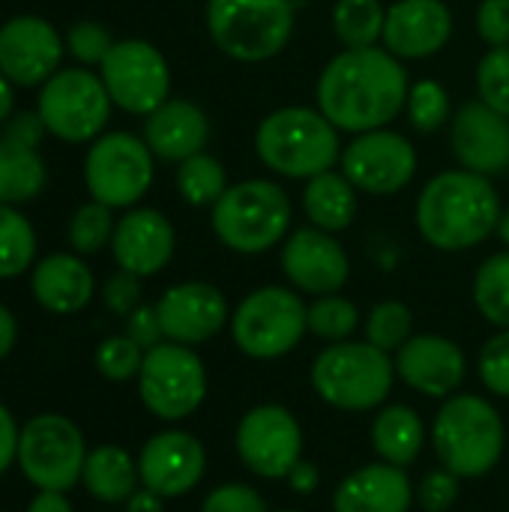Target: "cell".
<instances>
[{"label": "cell", "instance_id": "obj_1", "mask_svg": "<svg viewBox=\"0 0 509 512\" xmlns=\"http://www.w3.org/2000/svg\"><path fill=\"white\" fill-rule=\"evenodd\" d=\"M411 81L405 63L384 45L345 48L318 75V111L339 132H372L390 126L408 105Z\"/></svg>", "mask_w": 509, "mask_h": 512}, {"label": "cell", "instance_id": "obj_2", "mask_svg": "<svg viewBox=\"0 0 509 512\" xmlns=\"http://www.w3.org/2000/svg\"><path fill=\"white\" fill-rule=\"evenodd\" d=\"M501 195L492 177L468 168L435 174L417 198V231L441 252H465L498 231Z\"/></svg>", "mask_w": 509, "mask_h": 512}, {"label": "cell", "instance_id": "obj_3", "mask_svg": "<svg viewBox=\"0 0 509 512\" xmlns=\"http://www.w3.org/2000/svg\"><path fill=\"white\" fill-rule=\"evenodd\" d=\"M255 153L264 168L288 180H312L342 159L339 129L309 105L270 111L255 129Z\"/></svg>", "mask_w": 509, "mask_h": 512}, {"label": "cell", "instance_id": "obj_4", "mask_svg": "<svg viewBox=\"0 0 509 512\" xmlns=\"http://www.w3.org/2000/svg\"><path fill=\"white\" fill-rule=\"evenodd\" d=\"M432 444L441 468L459 480H480L492 474L507 447V429L501 411L474 393H459L444 399L435 426Z\"/></svg>", "mask_w": 509, "mask_h": 512}, {"label": "cell", "instance_id": "obj_5", "mask_svg": "<svg viewBox=\"0 0 509 512\" xmlns=\"http://www.w3.org/2000/svg\"><path fill=\"white\" fill-rule=\"evenodd\" d=\"M291 198L264 177L231 183L210 207V228L216 240L237 255H261L291 234Z\"/></svg>", "mask_w": 509, "mask_h": 512}, {"label": "cell", "instance_id": "obj_6", "mask_svg": "<svg viewBox=\"0 0 509 512\" xmlns=\"http://www.w3.org/2000/svg\"><path fill=\"white\" fill-rule=\"evenodd\" d=\"M207 33L237 63H264L282 54L294 36V0H207Z\"/></svg>", "mask_w": 509, "mask_h": 512}, {"label": "cell", "instance_id": "obj_7", "mask_svg": "<svg viewBox=\"0 0 509 512\" xmlns=\"http://www.w3.org/2000/svg\"><path fill=\"white\" fill-rule=\"evenodd\" d=\"M396 363L372 342H333L312 363L315 393L336 411L360 414L381 408L393 390Z\"/></svg>", "mask_w": 509, "mask_h": 512}, {"label": "cell", "instance_id": "obj_8", "mask_svg": "<svg viewBox=\"0 0 509 512\" xmlns=\"http://www.w3.org/2000/svg\"><path fill=\"white\" fill-rule=\"evenodd\" d=\"M309 333V306L282 285L255 288L231 312V339L252 360H279Z\"/></svg>", "mask_w": 509, "mask_h": 512}, {"label": "cell", "instance_id": "obj_9", "mask_svg": "<svg viewBox=\"0 0 509 512\" xmlns=\"http://www.w3.org/2000/svg\"><path fill=\"white\" fill-rule=\"evenodd\" d=\"M138 396L159 420H186L207 396V369L201 357L180 342H162L144 354Z\"/></svg>", "mask_w": 509, "mask_h": 512}, {"label": "cell", "instance_id": "obj_10", "mask_svg": "<svg viewBox=\"0 0 509 512\" xmlns=\"http://www.w3.org/2000/svg\"><path fill=\"white\" fill-rule=\"evenodd\" d=\"M153 150L132 132L99 135L84 159V183L93 201L120 210L135 207L153 183Z\"/></svg>", "mask_w": 509, "mask_h": 512}, {"label": "cell", "instance_id": "obj_11", "mask_svg": "<svg viewBox=\"0 0 509 512\" xmlns=\"http://www.w3.org/2000/svg\"><path fill=\"white\" fill-rule=\"evenodd\" d=\"M111 105L102 78L87 69H57L39 90L45 129L69 144L96 141L111 117Z\"/></svg>", "mask_w": 509, "mask_h": 512}, {"label": "cell", "instance_id": "obj_12", "mask_svg": "<svg viewBox=\"0 0 509 512\" xmlns=\"http://www.w3.org/2000/svg\"><path fill=\"white\" fill-rule=\"evenodd\" d=\"M87 462L78 426L60 414L33 417L18 438V468L39 492H69Z\"/></svg>", "mask_w": 509, "mask_h": 512}, {"label": "cell", "instance_id": "obj_13", "mask_svg": "<svg viewBox=\"0 0 509 512\" xmlns=\"http://www.w3.org/2000/svg\"><path fill=\"white\" fill-rule=\"evenodd\" d=\"M111 102L129 114H153L171 96V66L147 39H120L99 63Z\"/></svg>", "mask_w": 509, "mask_h": 512}, {"label": "cell", "instance_id": "obj_14", "mask_svg": "<svg viewBox=\"0 0 509 512\" xmlns=\"http://www.w3.org/2000/svg\"><path fill=\"white\" fill-rule=\"evenodd\" d=\"M339 168L354 183L357 192L372 198H387L402 192L414 180L417 150L402 132L384 126L354 135L342 147Z\"/></svg>", "mask_w": 509, "mask_h": 512}, {"label": "cell", "instance_id": "obj_15", "mask_svg": "<svg viewBox=\"0 0 509 512\" xmlns=\"http://www.w3.org/2000/svg\"><path fill=\"white\" fill-rule=\"evenodd\" d=\"M234 447L255 477L285 480L303 459V429L285 405H258L240 420Z\"/></svg>", "mask_w": 509, "mask_h": 512}, {"label": "cell", "instance_id": "obj_16", "mask_svg": "<svg viewBox=\"0 0 509 512\" xmlns=\"http://www.w3.org/2000/svg\"><path fill=\"white\" fill-rule=\"evenodd\" d=\"M279 264L291 288L312 297L339 294L351 276V261L345 246L336 240V234L321 231L315 225L297 228L294 234L285 237Z\"/></svg>", "mask_w": 509, "mask_h": 512}, {"label": "cell", "instance_id": "obj_17", "mask_svg": "<svg viewBox=\"0 0 509 512\" xmlns=\"http://www.w3.org/2000/svg\"><path fill=\"white\" fill-rule=\"evenodd\" d=\"M204 471H207L204 444L183 429H168L153 435L138 453L141 486L156 492L159 498L189 495L204 480Z\"/></svg>", "mask_w": 509, "mask_h": 512}, {"label": "cell", "instance_id": "obj_18", "mask_svg": "<svg viewBox=\"0 0 509 512\" xmlns=\"http://www.w3.org/2000/svg\"><path fill=\"white\" fill-rule=\"evenodd\" d=\"M63 60V39L45 18L15 15L0 27V72L18 87L45 84Z\"/></svg>", "mask_w": 509, "mask_h": 512}, {"label": "cell", "instance_id": "obj_19", "mask_svg": "<svg viewBox=\"0 0 509 512\" xmlns=\"http://www.w3.org/2000/svg\"><path fill=\"white\" fill-rule=\"evenodd\" d=\"M450 147L462 168L495 177L509 171V117L483 99L465 102L450 120Z\"/></svg>", "mask_w": 509, "mask_h": 512}, {"label": "cell", "instance_id": "obj_20", "mask_svg": "<svg viewBox=\"0 0 509 512\" xmlns=\"http://www.w3.org/2000/svg\"><path fill=\"white\" fill-rule=\"evenodd\" d=\"M162 330L168 342L180 345H201L222 333L231 324L225 294L210 282H180L168 288L156 303Z\"/></svg>", "mask_w": 509, "mask_h": 512}, {"label": "cell", "instance_id": "obj_21", "mask_svg": "<svg viewBox=\"0 0 509 512\" xmlns=\"http://www.w3.org/2000/svg\"><path fill=\"white\" fill-rule=\"evenodd\" d=\"M393 363H396V378H402V384L432 399L456 396L468 372V360L462 348L453 339L435 333L411 336L396 351Z\"/></svg>", "mask_w": 509, "mask_h": 512}, {"label": "cell", "instance_id": "obj_22", "mask_svg": "<svg viewBox=\"0 0 509 512\" xmlns=\"http://www.w3.org/2000/svg\"><path fill=\"white\" fill-rule=\"evenodd\" d=\"M453 39V12L444 0H396L387 9L381 45L399 60H426Z\"/></svg>", "mask_w": 509, "mask_h": 512}, {"label": "cell", "instance_id": "obj_23", "mask_svg": "<svg viewBox=\"0 0 509 512\" xmlns=\"http://www.w3.org/2000/svg\"><path fill=\"white\" fill-rule=\"evenodd\" d=\"M174 225L153 207H135L117 219L111 252L120 270L135 276H156L174 255Z\"/></svg>", "mask_w": 509, "mask_h": 512}, {"label": "cell", "instance_id": "obj_24", "mask_svg": "<svg viewBox=\"0 0 509 512\" xmlns=\"http://www.w3.org/2000/svg\"><path fill=\"white\" fill-rule=\"evenodd\" d=\"M417 498L405 468L375 462L348 474L333 492V512H408Z\"/></svg>", "mask_w": 509, "mask_h": 512}, {"label": "cell", "instance_id": "obj_25", "mask_svg": "<svg viewBox=\"0 0 509 512\" xmlns=\"http://www.w3.org/2000/svg\"><path fill=\"white\" fill-rule=\"evenodd\" d=\"M144 141L162 162H186L210 141L207 114L189 99H168L144 120Z\"/></svg>", "mask_w": 509, "mask_h": 512}, {"label": "cell", "instance_id": "obj_26", "mask_svg": "<svg viewBox=\"0 0 509 512\" xmlns=\"http://www.w3.org/2000/svg\"><path fill=\"white\" fill-rule=\"evenodd\" d=\"M30 288L42 309H48L54 315H72L90 303L93 273L78 255L54 252L33 267Z\"/></svg>", "mask_w": 509, "mask_h": 512}, {"label": "cell", "instance_id": "obj_27", "mask_svg": "<svg viewBox=\"0 0 509 512\" xmlns=\"http://www.w3.org/2000/svg\"><path fill=\"white\" fill-rule=\"evenodd\" d=\"M360 192L342 171H324L303 186V210L309 222L321 231L339 234L357 219Z\"/></svg>", "mask_w": 509, "mask_h": 512}, {"label": "cell", "instance_id": "obj_28", "mask_svg": "<svg viewBox=\"0 0 509 512\" xmlns=\"http://www.w3.org/2000/svg\"><path fill=\"white\" fill-rule=\"evenodd\" d=\"M426 444V426L420 414L408 405H387L372 423V447L381 462L396 468H411Z\"/></svg>", "mask_w": 509, "mask_h": 512}, {"label": "cell", "instance_id": "obj_29", "mask_svg": "<svg viewBox=\"0 0 509 512\" xmlns=\"http://www.w3.org/2000/svg\"><path fill=\"white\" fill-rule=\"evenodd\" d=\"M81 483L102 504H126L138 492V462L117 444H99L87 453Z\"/></svg>", "mask_w": 509, "mask_h": 512}, {"label": "cell", "instance_id": "obj_30", "mask_svg": "<svg viewBox=\"0 0 509 512\" xmlns=\"http://www.w3.org/2000/svg\"><path fill=\"white\" fill-rule=\"evenodd\" d=\"M45 186V162L36 150L15 147L0 138V204L33 201Z\"/></svg>", "mask_w": 509, "mask_h": 512}, {"label": "cell", "instance_id": "obj_31", "mask_svg": "<svg viewBox=\"0 0 509 512\" xmlns=\"http://www.w3.org/2000/svg\"><path fill=\"white\" fill-rule=\"evenodd\" d=\"M387 9L381 0H336L333 33L345 48H375L384 36Z\"/></svg>", "mask_w": 509, "mask_h": 512}, {"label": "cell", "instance_id": "obj_32", "mask_svg": "<svg viewBox=\"0 0 509 512\" xmlns=\"http://www.w3.org/2000/svg\"><path fill=\"white\" fill-rule=\"evenodd\" d=\"M474 306L498 330H509V249L489 255L474 273Z\"/></svg>", "mask_w": 509, "mask_h": 512}, {"label": "cell", "instance_id": "obj_33", "mask_svg": "<svg viewBox=\"0 0 509 512\" xmlns=\"http://www.w3.org/2000/svg\"><path fill=\"white\" fill-rule=\"evenodd\" d=\"M228 189L225 165L210 153H195L177 168V192L189 207H213Z\"/></svg>", "mask_w": 509, "mask_h": 512}, {"label": "cell", "instance_id": "obj_34", "mask_svg": "<svg viewBox=\"0 0 509 512\" xmlns=\"http://www.w3.org/2000/svg\"><path fill=\"white\" fill-rule=\"evenodd\" d=\"M36 258L33 225L9 204H0V279L21 276Z\"/></svg>", "mask_w": 509, "mask_h": 512}, {"label": "cell", "instance_id": "obj_35", "mask_svg": "<svg viewBox=\"0 0 509 512\" xmlns=\"http://www.w3.org/2000/svg\"><path fill=\"white\" fill-rule=\"evenodd\" d=\"M405 114L411 120V126L423 135H432L438 129H444L453 120V99L447 93V87L435 78H420L411 84L408 93V105Z\"/></svg>", "mask_w": 509, "mask_h": 512}, {"label": "cell", "instance_id": "obj_36", "mask_svg": "<svg viewBox=\"0 0 509 512\" xmlns=\"http://www.w3.org/2000/svg\"><path fill=\"white\" fill-rule=\"evenodd\" d=\"M360 327V309L342 294L315 297L309 306V333L324 342H348Z\"/></svg>", "mask_w": 509, "mask_h": 512}, {"label": "cell", "instance_id": "obj_37", "mask_svg": "<svg viewBox=\"0 0 509 512\" xmlns=\"http://www.w3.org/2000/svg\"><path fill=\"white\" fill-rule=\"evenodd\" d=\"M414 336V315L402 300H381L366 315V342L381 351H399Z\"/></svg>", "mask_w": 509, "mask_h": 512}, {"label": "cell", "instance_id": "obj_38", "mask_svg": "<svg viewBox=\"0 0 509 512\" xmlns=\"http://www.w3.org/2000/svg\"><path fill=\"white\" fill-rule=\"evenodd\" d=\"M114 228H117V222H114L111 207L90 201V204H81L75 210V216L69 222V243L81 255H96L111 243Z\"/></svg>", "mask_w": 509, "mask_h": 512}, {"label": "cell", "instance_id": "obj_39", "mask_svg": "<svg viewBox=\"0 0 509 512\" xmlns=\"http://www.w3.org/2000/svg\"><path fill=\"white\" fill-rule=\"evenodd\" d=\"M477 96L509 117V45L489 48L477 63Z\"/></svg>", "mask_w": 509, "mask_h": 512}, {"label": "cell", "instance_id": "obj_40", "mask_svg": "<svg viewBox=\"0 0 509 512\" xmlns=\"http://www.w3.org/2000/svg\"><path fill=\"white\" fill-rule=\"evenodd\" d=\"M144 354L147 351L135 345L129 336H111L96 348V369L108 381H129L138 378Z\"/></svg>", "mask_w": 509, "mask_h": 512}, {"label": "cell", "instance_id": "obj_41", "mask_svg": "<svg viewBox=\"0 0 509 512\" xmlns=\"http://www.w3.org/2000/svg\"><path fill=\"white\" fill-rule=\"evenodd\" d=\"M111 45H114V39H111L108 27L99 21H75L66 30V48L84 66H93V63L99 66L105 60V54L111 51Z\"/></svg>", "mask_w": 509, "mask_h": 512}, {"label": "cell", "instance_id": "obj_42", "mask_svg": "<svg viewBox=\"0 0 509 512\" xmlns=\"http://www.w3.org/2000/svg\"><path fill=\"white\" fill-rule=\"evenodd\" d=\"M480 381L492 396L509 399V330H498L480 351Z\"/></svg>", "mask_w": 509, "mask_h": 512}, {"label": "cell", "instance_id": "obj_43", "mask_svg": "<svg viewBox=\"0 0 509 512\" xmlns=\"http://www.w3.org/2000/svg\"><path fill=\"white\" fill-rule=\"evenodd\" d=\"M201 512H267V501L258 489L246 483H225L207 492Z\"/></svg>", "mask_w": 509, "mask_h": 512}, {"label": "cell", "instance_id": "obj_44", "mask_svg": "<svg viewBox=\"0 0 509 512\" xmlns=\"http://www.w3.org/2000/svg\"><path fill=\"white\" fill-rule=\"evenodd\" d=\"M459 501V477L447 468L429 471L417 486V504L423 512H450Z\"/></svg>", "mask_w": 509, "mask_h": 512}, {"label": "cell", "instance_id": "obj_45", "mask_svg": "<svg viewBox=\"0 0 509 512\" xmlns=\"http://www.w3.org/2000/svg\"><path fill=\"white\" fill-rule=\"evenodd\" d=\"M477 36L489 48H507L509 45V0H483L477 6Z\"/></svg>", "mask_w": 509, "mask_h": 512}, {"label": "cell", "instance_id": "obj_46", "mask_svg": "<svg viewBox=\"0 0 509 512\" xmlns=\"http://www.w3.org/2000/svg\"><path fill=\"white\" fill-rule=\"evenodd\" d=\"M102 300L114 315L129 318L141 306V276L126 273V270L108 276V282L102 285Z\"/></svg>", "mask_w": 509, "mask_h": 512}, {"label": "cell", "instance_id": "obj_47", "mask_svg": "<svg viewBox=\"0 0 509 512\" xmlns=\"http://www.w3.org/2000/svg\"><path fill=\"white\" fill-rule=\"evenodd\" d=\"M45 123L39 117V111H15L6 123H3V132L0 138L15 144V147H24V150H36L42 144V135H45Z\"/></svg>", "mask_w": 509, "mask_h": 512}, {"label": "cell", "instance_id": "obj_48", "mask_svg": "<svg viewBox=\"0 0 509 512\" xmlns=\"http://www.w3.org/2000/svg\"><path fill=\"white\" fill-rule=\"evenodd\" d=\"M126 336L141 345L144 351L156 348L165 342V330H162V321H159V312L156 306H138L129 318H126Z\"/></svg>", "mask_w": 509, "mask_h": 512}, {"label": "cell", "instance_id": "obj_49", "mask_svg": "<svg viewBox=\"0 0 509 512\" xmlns=\"http://www.w3.org/2000/svg\"><path fill=\"white\" fill-rule=\"evenodd\" d=\"M18 438L21 432L15 429L12 414L0 405V474H6L9 465L18 459Z\"/></svg>", "mask_w": 509, "mask_h": 512}, {"label": "cell", "instance_id": "obj_50", "mask_svg": "<svg viewBox=\"0 0 509 512\" xmlns=\"http://www.w3.org/2000/svg\"><path fill=\"white\" fill-rule=\"evenodd\" d=\"M285 483H288V486H291V492H297V495H312V492L318 489V483H321L318 465H315V462L300 459V462L291 468V474L285 477Z\"/></svg>", "mask_w": 509, "mask_h": 512}, {"label": "cell", "instance_id": "obj_51", "mask_svg": "<svg viewBox=\"0 0 509 512\" xmlns=\"http://www.w3.org/2000/svg\"><path fill=\"white\" fill-rule=\"evenodd\" d=\"M27 512H72V504L63 498V492H39Z\"/></svg>", "mask_w": 509, "mask_h": 512}, {"label": "cell", "instance_id": "obj_52", "mask_svg": "<svg viewBox=\"0 0 509 512\" xmlns=\"http://www.w3.org/2000/svg\"><path fill=\"white\" fill-rule=\"evenodd\" d=\"M15 339H18V324H15V315L0 303V360L15 348Z\"/></svg>", "mask_w": 509, "mask_h": 512}, {"label": "cell", "instance_id": "obj_53", "mask_svg": "<svg viewBox=\"0 0 509 512\" xmlns=\"http://www.w3.org/2000/svg\"><path fill=\"white\" fill-rule=\"evenodd\" d=\"M162 501L165 498H159L156 492H150V489H138L129 501H126V512H162Z\"/></svg>", "mask_w": 509, "mask_h": 512}, {"label": "cell", "instance_id": "obj_54", "mask_svg": "<svg viewBox=\"0 0 509 512\" xmlns=\"http://www.w3.org/2000/svg\"><path fill=\"white\" fill-rule=\"evenodd\" d=\"M15 90H12V81L0 72V126L15 114Z\"/></svg>", "mask_w": 509, "mask_h": 512}, {"label": "cell", "instance_id": "obj_55", "mask_svg": "<svg viewBox=\"0 0 509 512\" xmlns=\"http://www.w3.org/2000/svg\"><path fill=\"white\" fill-rule=\"evenodd\" d=\"M498 237H501V243L509 249V210L501 213V222H498V231H495Z\"/></svg>", "mask_w": 509, "mask_h": 512}, {"label": "cell", "instance_id": "obj_56", "mask_svg": "<svg viewBox=\"0 0 509 512\" xmlns=\"http://www.w3.org/2000/svg\"><path fill=\"white\" fill-rule=\"evenodd\" d=\"M279 512H303V510H279Z\"/></svg>", "mask_w": 509, "mask_h": 512}]
</instances>
